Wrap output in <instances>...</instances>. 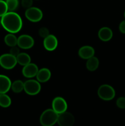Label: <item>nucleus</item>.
I'll return each instance as SVG.
<instances>
[{"instance_id":"nucleus-10","label":"nucleus","mask_w":125,"mask_h":126,"mask_svg":"<svg viewBox=\"0 0 125 126\" xmlns=\"http://www.w3.org/2000/svg\"><path fill=\"white\" fill-rule=\"evenodd\" d=\"M38 71L39 68L37 65L34 63H29L23 66L22 69V75L26 78H32L36 76Z\"/></svg>"},{"instance_id":"nucleus-1","label":"nucleus","mask_w":125,"mask_h":126,"mask_svg":"<svg viewBox=\"0 0 125 126\" xmlns=\"http://www.w3.org/2000/svg\"><path fill=\"white\" fill-rule=\"evenodd\" d=\"M1 25L9 33L14 34L21 30L23 26V22L18 14L8 11L1 17Z\"/></svg>"},{"instance_id":"nucleus-3","label":"nucleus","mask_w":125,"mask_h":126,"mask_svg":"<svg viewBox=\"0 0 125 126\" xmlns=\"http://www.w3.org/2000/svg\"><path fill=\"white\" fill-rule=\"evenodd\" d=\"M98 95L100 99L109 101L113 99L115 96V91L113 87L108 84H103L99 87Z\"/></svg>"},{"instance_id":"nucleus-22","label":"nucleus","mask_w":125,"mask_h":126,"mask_svg":"<svg viewBox=\"0 0 125 126\" xmlns=\"http://www.w3.org/2000/svg\"><path fill=\"white\" fill-rule=\"evenodd\" d=\"M7 12H8V8L6 1L4 0H0V17H2Z\"/></svg>"},{"instance_id":"nucleus-11","label":"nucleus","mask_w":125,"mask_h":126,"mask_svg":"<svg viewBox=\"0 0 125 126\" xmlns=\"http://www.w3.org/2000/svg\"><path fill=\"white\" fill-rule=\"evenodd\" d=\"M44 47L48 51H53L57 48L58 41L56 37L53 34H49L44 39Z\"/></svg>"},{"instance_id":"nucleus-21","label":"nucleus","mask_w":125,"mask_h":126,"mask_svg":"<svg viewBox=\"0 0 125 126\" xmlns=\"http://www.w3.org/2000/svg\"><path fill=\"white\" fill-rule=\"evenodd\" d=\"M6 4L9 12H14L19 6L18 0H6Z\"/></svg>"},{"instance_id":"nucleus-6","label":"nucleus","mask_w":125,"mask_h":126,"mask_svg":"<svg viewBox=\"0 0 125 126\" xmlns=\"http://www.w3.org/2000/svg\"><path fill=\"white\" fill-rule=\"evenodd\" d=\"M25 15L26 18L32 22H39L43 17L42 11L36 7H31L27 9Z\"/></svg>"},{"instance_id":"nucleus-28","label":"nucleus","mask_w":125,"mask_h":126,"mask_svg":"<svg viewBox=\"0 0 125 126\" xmlns=\"http://www.w3.org/2000/svg\"><path fill=\"white\" fill-rule=\"evenodd\" d=\"M124 16H125V13H124Z\"/></svg>"},{"instance_id":"nucleus-17","label":"nucleus","mask_w":125,"mask_h":126,"mask_svg":"<svg viewBox=\"0 0 125 126\" xmlns=\"http://www.w3.org/2000/svg\"><path fill=\"white\" fill-rule=\"evenodd\" d=\"M16 59H17V63L20 64V65H22L23 66L29 64V63H31V61L30 56L28 54L25 52L20 53L16 57Z\"/></svg>"},{"instance_id":"nucleus-5","label":"nucleus","mask_w":125,"mask_h":126,"mask_svg":"<svg viewBox=\"0 0 125 126\" xmlns=\"http://www.w3.org/2000/svg\"><path fill=\"white\" fill-rule=\"evenodd\" d=\"M17 63L16 57L11 54H4L0 56V66L6 70H12Z\"/></svg>"},{"instance_id":"nucleus-7","label":"nucleus","mask_w":125,"mask_h":126,"mask_svg":"<svg viewBox=\"0 0 125 126\" xmlns=\"http://www.w3.org/2000/svg\"><path fill=\"white\" fill-rule=\"evenodd\" d=\"M75 123L74 116L68 111L58 114L57 123L60 126H72Z\"/></svg>"},{"instance_id":"nucleus-24","label":"nucleus","mask_w":125,"mask_h":126,"mask_svg":"<svg viewBox=\"0 0 125 126\" xmlns=\"http://www.w3.org/2000/svg\"><path fill=\"white\" fill-rule=\"evenodd\" d=\"M116 105L120 109H125V97H119L116 100Z\"/></svg>"},{"instance_id":"nucleus-16","label":"nucleus","mask_w":125,"mask_h":126,"mask_svg":"<svg viewBox=\"0 0 125 126\" xmlns=\"http://www.w3.org/2000/svg\"><path fill=\"white\" fill-rule=\"evenodd\" d=\"M99 65V59L93 56L87 60L86 63V67L89 71H94L98 69Z\"/></svg>"},{"instance_id":"nucleus-23","label":"nucleus","mask_w":125,"mask_h":126,"mask_svg":"<svg viewBox=\"0 0 125 126\" xmlns=\"http://www.w3.org/2000/svg\"><path fill=\"white\" fill-rule=\"evenodd\" d=\"M38 33H39V36L41 38H44V39L50 34L49 29L46 28V27H42V28H40L39 30V31H38Z\"/></svg>"},{"instance_id":"nucleus-25","label":"nucleus","mask_w":125,"mask_h":126,"mask_svg":"<svg viewBox=\"0 0 125 126\" xmlns=\"http://www.w3.org/2000/svg\"><path fill=\"white\" fill-rule=\"evenodd\" d=\"M33 4V0H22L21 4L22 6L25 9H28L32 7Z\"/></svg>"},{"instance_id":"nucleus-2","label":"nucleus","mask_w":125,"mask_h":126,"mask_svg":"<svg viewBox=\"0 0 125 126\" xmlns=\"http://www.w3.org/2000/svg\"><path fill=\"white\" fill-rule=\"evenodd\" d=\"M58 114L53 109L44 111L40 117V123L42 126H53L57 123Z\"/></svg>"},{"instance_id":"nucleus-4","label":"nucleus","mask_w":125,"mask_h":126,"mask_svg":"<svg viewBox=\"0 0 125 126\" xmlns=\"http://www.w3.org/2000/svg\"><path fill=\"white\" fill-rule=\"evenodd\" d=\"M41 86L38 80L29 79L24 82V91L29 95H36L40 92Z\"/></svg>"},{"instance_id":"nucleus-12","label":"nucleus","mask_w":125,"mask_h":126,"mask_svg":"<svg viewBox=\"0 0 125 126\" xmlns=\"http://www.w3.org/2000/svg\"><path fill=\"white\" fill-rule=\"evenodd\" d=\"M95 50L93 47L90 46H84L78 50V55L82 59L88 60L89 58L94 56Z\"/></svg>"},{"instance_id":"nucleus-8","label":"nucleus","mask_w":125,"mask_h":126,"mask_svg":"<svg viewBox=\"0 0 125 126\" xmlns=\"http://www.w3.org/2000/svg\"><path fill=\"white\" fill-rule=\"evenodd\" d=\"M52 109L57 114H61L66 111L67 109V103L64 98L61 97H56L52 101Z\"/></svg>"},{"instance_id":"nucleus-13","label":"nucleus","mask_w":125,"mask_h":126,"mask_svg":"<svg viewBox=\"0 0 125 126\" xmlns=\"http://www.w3.org/2000/svg\"><path fill=\"white\" fill-rule=\"evenodd\" d=\"M11 82L9 78L0 75V94H6L11 88Z\"/></svg>"},{"instance_id":"nucleus-15","label":"nucleus","mask_w":125,"mask_h":126,"mask_svg":"<svg viewBox=\"0 0 125 126\" xmlns=\"http://www.w3.org/2000/svg\"><path fill=\"white\" fill-rule=\"evenodd\" d=\"M98 36L99 39L102 41H109L112 38L113 32L109 27H102L99 30Z\"/></svg>"},{"instance_id":"nucleus-14","label":"nucleus","mask_w":125,"mask_h":126,"mask_svg":"<svg viewBox=\"0 0 125 126\" xmlns=\"http://www.w3.org/2000/svg\"><path fill=\"white\" fill-rule=\"evenodd\" d=\"M36 79L39 82H46L51 78V72L50 70L47 68H43L38 71L36 75Z\"/></svg>"},{"instance_id":"nucleus-19","label":"nucleus","mask_w":125,"mask_h":126,"mask_svg":"<svg viewBox=\"0 0 125 126\" xmlns=\"http://www.w3.org/2000/svg\"><path fill=\"white\" fill-rule=\"evenodd\" d=\"M11 89L15 93H20L24 90V82L21 80H16L12 82Z\"/></svg>"},{"instance_id":"nucleus-20","label":"nucleus","mask_w":125,"mask_h":126,"mask_svg":"<svg viewBox=\"0 0 125 126\" xmlns=\"http://www.w3.org/2000/svg\"><path fill=\"white\" fill-rule=\"evenodd\" d=\"M11 98L6 94H0V107L2 108H8L11 106Z\"/></svg>"},{"instance_id":"nucleus-26","label":"nucleus","mask_w":125,"mask_h":126,"mask_svg":"<svg viewBox=\"0 0 125 126\" xmlns=\"http://www.w3.org/2000/svg\"><path fill=\"white\" fill-rule=\"evenodd\" d=\"M9 54H11V55H13L15 57H17L18 54H20V49L18 46H13L11 47V49H10V52Z\"/></svg>"},{"instance_id":"nucleus-9","label":"nucleus","mask_w":125,"mask_h":126,"mask_svg":"<svg viewBox=\"0 0 125 126\" xmlns=\"http://www.w3.org/2000/svg\"><path fill=\"white\" fill-rule=\"evenodd\" d=\"M34 40L28 34H22L17 39V46L22 49H29L33 47Z\"/></svg>"},{"instance_id":"nucleus-27","label":"nucleus","mask_w":125,"mask_h":126,"mask_svg":"<svg viewBox=\"0 0 125 126\" xmlns=\"http://www.w3.org/2000/svg\"><path fill=\"white\" fill-rule=\"evenodd\" d=\"M119 30L123 34H125V20H123L119 25Z\"/></svg>"},{"instance_id":"nucleus-18","label":"nucleus","mask_w":125,"mask_h":126,"mask_svg":"<svg viewBox=\"0 0 125 126\" xmlns=\"http://www.w3.org/2000/svg\"><path fill=\"white\" fill-rule=\"evenodd\" d=\"M17 39L18 38L13 34V33H9L4 37V43L9 47H13L17 46Z\"/></svg>"}]
</instances>
